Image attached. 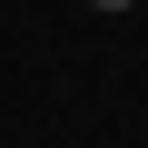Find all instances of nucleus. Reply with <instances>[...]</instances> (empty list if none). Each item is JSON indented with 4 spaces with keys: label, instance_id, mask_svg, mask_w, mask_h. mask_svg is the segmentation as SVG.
I'll use <instances>...</instances> for the list:
<instances>
[{
    "label": "nucleus",
    "instance_id": "nucleus-1",
    "mask_svg": "<svg viewBox=\"0 0 148 148\" xmlns=\"http://www.w3.org/2000/svg\"><path fill=\"white\" fill-rule=\"evenodd\" d=\"M99 10H128V0H99Z\"/></svg>",
    "mask_w": 148,
    "mask_h": 148
}]
</instances>
